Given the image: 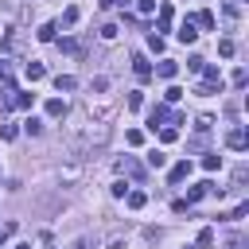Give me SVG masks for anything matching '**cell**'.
Returning <instances> with one entry per match:
<instances>
[{"label":"cell","instance_id":"cell-12","mask_svg":"<svg viewBox=\"0 0 249 249\" xmlns=\"http://www.w3.org/2000/svg\"><path fill=\"white\" fill-rule=\"evenodd\" d=\"M121 171H124V175H144V167H140V163H136L132 156H124V163H121Z\"/></svg>","mask_w":249,"mask_h":249},{"label":"cell","instance_id":"cell-38","mask_svg":"<svg viewBox=\"0 0 249 249\" xmlns=\"http://www.w3.org/2000/svg\"><path fill=\"white\" fill-rule=\"evenodd\" d=\"M16 249H31V245H16Z\"/></svg>","mask_w":249,"mask_h":249},{"label":"cell","instance_id":"cell-19","mask_svg":"<svg viewBox=\"0 0 249 249\" xmlns=\"http://www.w3.org/2000/svg\"><path fill=\"white\" fill-rule=\"evenodd\" d=\"M54 31H58V27H54V23H43V27H39V31H35V35H39V39H43V43H51V39H54Z\"/></svg>","mask_w":249,"mask_h":249},{"label":"cell","instance_id":"cell-15","mask_svg":"<svg viewBox=\"0 0 249 249\" xmlns=\"http://www.w3.org/2000/svg\"><path fill=\"white\" fill-rule=\"evenodd\" d=\"M74 86H78V82H74L70 74H58V78H54V89H58V93H62V89H74Z\"/></svg>","mask_w":249,"mask_h":249},{"label":"cell","instance_id":"cell-7","mask_svg":"<svg viewBox=\"0 0 249 249\" xmlns=\"http://www.w3.org/2000/svg\"><path fill=\"white\" fill-rule=\"evenodd\" d=\"M226 144H230L233 152H241V148H245V128H233V132L226 136Z\"/></svg>","mask_w":249,"mask_h":249},{"label":"cell","instance_id":"cell-1","mask_svg":"<svg viewBox=\"0 0 249 249\" xmlns=\"http://www.w3.org/2000/svg\"><path fill=\"white\" fill-rule=\"evenodd\" d=\"M167 117H171V121H175V124H183V117H179V113H167V109H163V105H156V109H152V113H148V128H152V132H156V124H163V121H167Z\"/></svg>","mask_w":249,"mask_h":249},{"label":"cell","instance_id":"cell-35","mask_svg":"<svg viewBox=\"0 0 249 249\" xmlns=\"http://www.w3.org/2000/svg\"><path fill=\"white\" fill-rule=\"evenodd\" d=\"M140 12L148 16V12H156V0H140Z\"/></svg>","mask_w":249,"mask_h":249},{"label":"cell","instance_id":"cell-25","mask_svg":"<svg viewBox=\"0 0 249 249\" xmlns=\"http://www.w3.org/2000/svg\"><path fill=\"white\" fill-rule=\"evenodd\" d=\"M124 140L136 148V144H144V132H140V128H128V132H124Z\"/></svg>","mask_w":249,"mask_h":249},{"label":"cell","instance_id":"cell-14","mask_svg":"<svg viewBox=\"0 0 249 249\" xmlns=\"http://www.w3.org/2000/svg\"><path fill=\"white\" fill-rule=\"evenodd\" d=\"M175 74H179V66H175L171 58H163V62H160V78H175Z\"/></svg>","mask_w":249,"mask_h":249},{"label":"cell","instance_id":"cell-4","mask_svg":"<svg viewBox=\"0 0 249 249\" xmlns=\"http://www.w3.org/2000/svg\"><path fill=\"white\" fill-rule=\"evenodd\" d=\"M187 175H191V160H183V163H175V167L167 171V179H171V183H183Z\"/></svg>","mask_w":249,"mask_h":249},{"label":"cell","instance_id":"cell-16","mask_svg":"<svg viewBox=\"0 0 249 249\" xmlns=\"http://www.w3.org/2000/svg\"><path fill=\"white\" fill-rule=\"evenodd\" d=\"M163 163H167V156H163L160 148H152V152H148V167H163Z\"/></svg>","mask_w":249,"mask_h":249},{"label":"cell","instance_id":"cell-37","mask_svg":"<svg viewBox=\"0 0 249 249\" xmlns=\"http://www.w3.org/2000/svg\"><path fill=\"white\" fill-rule=\"evenodd\" d=\"M113 4H121V8H124V4H128V0H113Z\"/></svg>","mask_w":249,"mask_h":249},{"label":"cell","instance_id":"cell-3","mask_svg":"<svg viewBox=\"0 0 249 249\" xmlns=\"http://www.w3.org/2000/svg\"><path fill=\"white\" fill-rule=\"evenodd\" d=\"M132 70H136V78H140V82H148V78H152V66H148V58H144V54H132Z\"/></svg>","mask_w":249,"mask_h":249},{"label":"cell","instance_id":"cell-34","mask_svg":"<svg viewBox=\"0 0 249 249\" xmlns=\"http://www.w3.org/2000/svg\"><path fill=\"white\" fill-rule=\"evenodd\" d=\"M175 136H179V132H175V128H160V140H163V144H171V140H175Z\"/></svg>","mask_w":249,"mask_h":249},{"label":"cell","instance_id":"cell-21","mask_svg":"<svg viewBox=\"0 0 249 249\" xmlns=\"http://www.w3.org/2000/svg\"><path fill=\"white\" fill-rule=\"evenodd\" d=\"M31 101H35L31 93H16V97H12V105H16V109H31Z\"/></svg>","mask_w":249,"mask_h":249},{"label":"cell","instance_id":"cell-13","mask_svg":"<svg viewBox=\"0 0 249 249\" xmlns=\"http://www.w3.org/2000/svg\"><path fill=\"white\" fill-rule=\"evenodd\" d=\"M124 198H128V206H132V210H140V206L148 202V195H144V191H128Z\"/></svg>","mask_w":249,"mask_h":249},{"label":"cell","instance_id":"cell-9","mask_svg":"<svg viewBox=\"0 0 249 249\" xmlns=\"http://www.w3.org/2000/svg\"><path fill=\"white\" fill-rule=\"evenodd\" d=\"M78 16H82V12H78V4H70V8L62 12V27H74V23H78Z\"/></svg>","mask_w":249,"mask_h":249},{"label":"cell","instance_id":"cell-27","mask_svg":"<svg viewBox=\"0 0 249 249\" xmlns=\"http://www.w3.org/2000/svg\"><path fill=\"white\" fill-rule=\"evenodd\" d=\"M148 47L160 54V51H163V35H156V31H152V35H148Z\"/></svg>","mask_w":249,"mask_h":249},{"label":"cell","instance_id":"cell-33","mask_svg":"<svg viewBox=\"0 0 249 249\" xmlns=\"http://www.w3.org/2000/svg\"><path fill=\"white\" fill-rule=\"evenodd\" d=\"M0 136L4 140H16V124H0Z\"/></svg>","mask_w":249,"mask_h":249},{"label":"cell","instance_id":"cell-17","mask_svg":"<svg viewBox=\"0 0 249 249\" xmlns=\"http://www.w3.org/2000/svg\"><path fill=\"white\" fill-rule=\"evenodd\" d=\"M202 167H206V171H218V167H222V156H218V152L202 156Z\"/></svg>","mask_w":249,"mask_h":249},{"label":"cell","instance_id":"cell-8","mask_svg":"<svg viewBox=\"0 0 249 249\" xmlns=\"http://www.w3.org/2000/svg\"><path fill=\"white\" fill-rule=\"evenodd\" d=\"M39 78H47V66L43 62H27V82H39Z\"/></svg>","mask_w":249,"mask_h":249},{"label":"cell","instance_id":"cell-20","mask_svg":"<svg viewBox=\"0 0 249 249\" xmlns=\"http://www.w3.org/2000/svg\"><path fill=\"white\" fill-rule=\"evenodd\" d=\"M233 51H237L233 39H222V43H218V54H222V58H233Z\"/></svg>","mask_w":249,"mask_h":249},{"label":"cell","instance_id":"cell-6","mask_svg":"<svg viewBox=\"0 0 249 249\" xmlns=\"http://www.w3.org/2000/svg\"><path fill=\"white\" fill-rule=\"evenodd\" d=\"M202 195H210V183H195V187H191V191H187V198H183V202H187V206H191V202H198V198H202Z\"/></svg>","mask_w":249,"mask_h":249},{"label":"cell","instance_id":"cell-31","mask_svg":"<svg viewBox=\"0 0 249 249\" xmlns=\"http://www.w3.org/2000/svg\"><path fill=\"white\" fill-rule=\"evenodd\" d=\"M222 249H241V237H237V233H226V241H222Z\"/></svg>","mask_w":249,"mask_h":249},{"label":"cell","instance_id":"cell-30","mask_svg":"<svg viewBox=\"0 0 249 249\" xmlns=\"http://www.w3.org/2000/svg\"><path fill=\"white\" fill-rule=\"evenodd\" d=\"M140 105H144V93L132 89V93H128V109H140Z\"/></svg>","mask_w":249,"mask_h":249},{"label":"cell","instance_id":"cell-5","mask_svg":"<svg viewBox=\"0 0 249 249\" xmlns=\"http://www.w3.org/2000/svg\"><path fill=\"white\" fill-rule=\"evenodd\" d=\"M47 117H66V101L62 97H47Z\"/></svg>","mask_w":249,"mask_h":249},{"label":"cell","instance_id":"cell-24","mask_svg":"<svg viewBox=\"0 0 249 249\" xmlns=\"http://www.w3.org/2000/svg\"><path fill=\"white\" fill-rule=\"evenodd\" d=\"M163 97H167V105H175V101H183V89H179V86H167Z\"/></svg>","mask_w":249,"mask_h":249},{"label":"cell","instance_id":"cell-22","mask_svg":"<svg viewBox=\"0 0 249 249\" xmlns=\"http://www.w3.org/2000/svg\"><path fill=\"white\" fill-rule=\"evenodd\" d=\"M23 128H27L31 136H39V132H43V121H39V117H27V121H23Z\"/></svg>","mask_w":249,"mask_h":249},{"label":"cell","instance_id":"cell-26","mask_svg":"<svg viewBox=\"0 0 249 249\" xmlns=\"http://www.w3.org/2000/svg\"><path fill=\"white\" fill-rule=\"evenodd\" d=\"M97 35H101V39H105V43H109V39H117V23H105V27H101V31H97Z\"/></svg>","mask_w":249,"mask_h":249},{"label":"cell","instance_id":"cell-23","mask_svg":"<svg viewBox=\"0 0 249 249\" xmlns=\"http://www.w3.org/2000/svg\"><path fill=\"white\" fill-rule=\"evenodd\" d=\"M109 195H113V198H124V195H128V183H124V179H117V183L109 187Z\"/></svg>","mask_w":249,"mask_h":249},{"label":"cell","instance_id":"cell-39","mask_svg":"<svg viewBox=\"0 0 249 249\" xmlns=\"http://www.w3.org/2000/svg\"><path fill=\"white\" fill-rule=\"evenodd\" d=\"M0 249H4V233H0Z\"/></svg>","mask_w":249,"mask_h":249},{"label":"cell","instance_id":"cell-36","mask_svg":"<svg viewBox=\"0 0 249 249\" xmlns=\"http://www.w3.org/2000/svg\"><path fill=\"white\" fill-rule=\"evenodd\" d=\"M70 249H86V237H78V241H74V245H70Z\"/></svg>","mask_w":249,"mask_h":249},{"label":"cell","instance_id":"cell-28","mask_svg":"<svg viewBox=\"0 0 249 249\" xmlns=\"http://www.w3.org/2000/svg\"><path fill=\"white\" fill-rule=\"evenodd\" d=\"M62 51H66V54H78L82 43H78V39H62Z\"/></svg>","mask_w":249,"mask_h":249},{"label":"cell","instance_id":"cell-32","mask_svg":"<svg viewBox=\"0 0 249 249\" xmlns=\"http://www.w3.org/2000/svg\"><path fill=\"white\" fill-rule=\"evenodd\" d=\"M105 86H109V78H105V74H101V78H93V82H89V89H97V93H101V89H105Z\"/></svg>","mask_w":249,"mask_h":249},{"label":"cell","instance_id":"cell-29","mask_svg":"<svg viewBox=\"0 0 249 249\" xmlns=\"http://www.w3.org/2000/svg\"><path fill=\"white\" fill-rule=\"evenodd\" d=\"M202 66H206V58H198V54H195V58H187V70H191V74H198Z\"/></svg>","mask_w":249,"mask_h":249},{"label":"cell","instance_id":"cell-18","mask_svg":"<svg viewBox=\"0 0 249 249\" xmlns=\"http://www.w3.org/2000/svg\"><path fill=\"white\" fill-rule=\"evenodd\" d=\"M214 245V230L206 226V230H198V249H210Z\"/></svg>","mask_w":249,"mask_h":249},{"label":"cell","instance_id":"cell-2","mask_svg":"<svg viewBox=\"0 0 249 249\" xmlns=\"http://www.w3.org/2000/svg\"><path fill=\"white\" fill-rule=\"evenodd\" d=\"M171 19H175V8H171V4H160V23H156V31H171Z\"/></svg>","mask_w":249,"mask_h":249},{"label":"cell","instance_id":"cell-11","mask_svg":"<svg viewBox=\"0 0 249 249\" xmlns=\"http://www.w3.org/2000/svg\"><path fill=\"white\" fill-rule=\"evenodd\" d=\"M198 74H202V78H206L210 86H222V74H218V66H202Z\"/></svg>","mask_w":249,"mask_h":249},{"label":"cell","instance_id":"cell-10","mask_svg":"<svg viewBox=\"0 0 249 249\" xmlns=\"http://www.w3.org/2000/svg\"><path fill=\"white\" fill-rule=\"evenodd\" d=\"M179 39H183V43H195V39H198V31H195V23H191V19L179 27Z\"/></svg>","mask_w":249,"mask_h":249}]
</instances>
